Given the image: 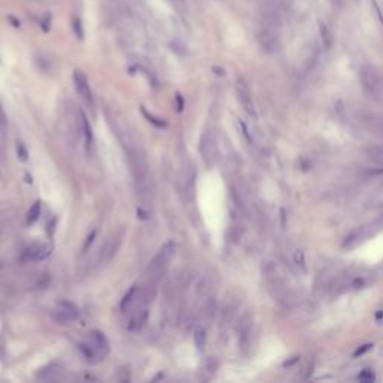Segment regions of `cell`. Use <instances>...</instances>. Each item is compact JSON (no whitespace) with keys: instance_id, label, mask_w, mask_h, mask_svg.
I'll use <instances>...</instances> for the list:
<instances>
[{"instance_id":"11","label":"cell","mask_w":383,"mask_h":383,"mask_svg":"<svg viewBox=\"0 0 383 383\" xmlns=\"http://www.w3.org/2000/svg\"><path fill=\"white\" fill-rule=\"evenodd\" d=\"M137 294H138V287H137V286H132V287L129 289L127 294L124 295L123 301H121V310H123V311L129 310V308L135 304V301L138 300V298H137Z\"/></svg>"},{"instance_id":"16","label":"cell","mask_w":383,"mask_h":383,"mask_svg":"<svg viewBox=\"0 0 383 383\" xmlns=\"http://www.w3.org/2000/svg\"><path fill=\"white\" fill-rule=\"evenodd\" d=\"M335 114H337V117L340 119L342 123H346V120H347V112H346L344 103H343L342 101H339V102L335 103Z\"/></svg>"},{"instance_id":"18","label":"cell","mask_w":383,"mask_h":383,"mask_svg":"<svg viewBox=\"0 0 383 383\" xmlns=\"http://www.w3.org/2000/svg\"><path fill=\"white\" fill-rule=\"evenodd\" d=\"M294 259H295V263L302 269V271H307V265H305V258H304V252L301 250H297L295 255H294Z\"/></svg>"},{"instance_id":"9","label":"cell","mask_w":383,"mask_h":383,"mask_svg":"<svg viewBox=\"0 0 383 383\" xmlns=\"http://www.w3.org/2000/svg\"><path fill=\"white\" fill-rule=\"evenodd\" d=\"M51 253V247L45 242H35L30 247H27L24 255H22V259L24 261H30V262H36V261H43L47 259Z\"/></svg>"},{"instance_id":"19","label":"cell","mask_w":383,"mask_h":383,"mask_svg":"<svg viewBox=\"0 0 383 383\" xmlns=\"http://www.w3.org/2000/svg\"><path fill=\"white\" fill-rule=\"evenodd\" d=\"M359 380H363V382H371V380H374V374H373L370 370H364L361 374H359Z\"/></svg>"},{"instance_id":"15","label":"cell","mask_w":383,"mask_h":383,"mask_svg":"<svg viewBox=\"0 0 383 383\" xmlns=\"http://www.w3.org/2000/svg\"><path fill=\"white\" fill-rule=\"evenodd\" d=\"M195 344L199 350H204V347H205V331L204 329H198L195 332Z\"/></svg>"},{"instance_id":"2","label":"cell","mask_w":383,"mask_h":383,"mask_svg":"<svg viewBox=\"0 0 383 383\" xmlns=\"http://www.w3.org/2000/svg\"><path fill=\"white\" fill-rule=\"evenodd\" d=\"M174 253H175V244L172 241H168L162 245V249L156 255V258L150 265V273L153 274L151 277H157L162 274V271L174 258Z\"/></svg>"},{"instance_id":"20","label":"cell","mask_w":383,"mask_h":383,"mask_svg":"<svg viewBox=\"0 0 383 383\" xmlns=\"http://www.w3.org/2000/svg\"><path fill=\"white\" fill-rule=\"evenodd\" d=\"M371 347H373V344H364V346H361L359 347L356 352H355V358H358V356H361V355H364L365 352H368V350H371Z\"/></svg>"},{"instance_id":"8","label":"cell","mask_w":383,"mask_h":383,"mask_svg":"<svg viewBox=\"0 0 383 383\" xmlns=\"http://www.w3.org/2000/svg\"><path fill=\"white\" fill-rule=\"evenodd\" d=\"M235 90H237V98H238L240 103L242 105V108L247 111V114L252 116V117H256L255 105H253L250 90H249V87H247V84L242 80H238L237 85H235Z\"/></svg>"},{"instance_id":"17","label":"cell","mask_w":383,"mask_h":383,"mask_svg":"<svg viewBox=\"0 0 383 383\" xmlns=\"http://www.w3.org/2000/svg\"><path fill=\"white\" fill-rule=\"evenodd\" d=\"M5 132H6V117L2 111V106H0V147H2L5 141Z\"/></svg>"},{"instance_id":"3","label":"cell","mask_w":383,"mask_h":383,"mask_svg":"<svg viewBox=\"0 0 383 383\" xmlns=\"http://www.w3.org/2000/svg\"><path fill=\"white\" fill-rule=\"evenodd\" d=\"M81 349L87 353L88 358H95L96 355H105L109 349L106 337L101 331H92L88 334V344H82Z\"/></svg>"},{"instance_id":"7","label":"cell","mask_w":383,"mask_h":383,"mask_svg":"<svg viewBox=\"0 0 383 383\" xmlns=\"http://www.w3.org/2000/svg\"><path fill=\"white\" fill-rule=\"evenodd\" d=\"M74 84H75V90L77 93L80 95V98L90 106H95V101H93V95H92V88H90L88 80L85 77V74L82 71H75L74 72Z\"/></svg>"},{"instance_id":"10","label":"cell","mask_w":383,"mask_h":383,"mask_svg":"<svg viewBox=\"0 0 383 383\" xmlns=\"http://www.w3.org/2000/svg\"><path fill=\"white\" fill-rule=\"evenodd\" d=\"M368 235H370V228L368 226L358 228L349 237H346V240L343 242V247H346V249H353V247H356L358 244H361L363 241H365Z\"/></svg>"},{"instance_id":"12","label":"cell","mask_w":383,"mask_h":383,"mask_svg":"<svg viewBox=\"0 0 383 383\" xmlns=\"http://www.w3.org/2000/svg\"><path fill=\"white\" fill-rule=\"evenodd\" d=\"M81 127H82V133H84V140H85V147L90 148L93 142V133H92V127H90V123L87 120V117L84 114H81Z\"/></svg>"},{"instance_id":"4","label":"cell","mask_w":383,"mask_h":383,"mask_svg":"<svg viewBox=\"0 0 383 383\" xmlns=\"http://www.w3.org/2000/svg\"><path fill=\"white\" fill-rule=\"evenodd\" d=\"M80 316V310L74 302L69 301H61L59 302L54 310H53V319L61 325L64 323H71L74 321H77Z\"/></svg>"},{"instance_id":"6","label":"cell","mask_w":383,"mask_h":383,"mask_svg":"<svg viewBox=\"0 0 383 383\" xmlns=\"http://www.w3.org/2000/svg\"><path fill=\"white\" fill-rule=\"evenodd\" d=\"M238 342L241 349H249L250 346V339H252V331H253V314L245 313L238 322Z\"/></svg>"},{"instance_id":"5","label":"cell","mask_w":383,"mask_h":383,"mask_svg":"<svg viewBox=\"0 0 383 383\" xmlns=\"http://www.w3.org/2000/svg\"><path fill=\"white\" fill-rule=\"evenodd\" d=\"M361 81H363V87L364 92L373 98V99H379L382 95V85H380V80L376 75V72L371 69V67H364L361 72Z\"/></svg>"},{"instance_id":"21","label":"cell","mask_w":383,"mask_h":383,"mask_svg":"<svg viewBox=\"0 0 383 383\" xmlns=\"http://www.w3.org/2000/svg\"><path fill=\"white\" fill-rule=\"evenodd\" d=\"M17 148H20V154H21V159H22V161H26V156H27V151L24 150V147H22V144H21V142L18 144V147H17Z\"/></svg>"},{"instance_id":"1","label":"cell","mask_w":383,"mask_h":383,"mask_svg":"<svg viewBox=\"0 0 383 383\" xmlns=\"http://www.w3.org/2000/svg\"><path fill=\"white\" fill-rule=\"evenodd\" d=\"M129 162L133 174V180L137 183V190L141 193L147 192L150 187V171L145 154L140 148H129Z\"/></svg>"},{"instance_id":"14","label":"cell","mask_w":383,"mask_h":383,"mask_svg":"<svg viewBox=\"0 0 383 383\" xmlns=\"http://www.w3.org/2000/svg\"><path fill=\"white\" fill-rule=\"evenodd\" d=\"M39 216H40V202L36 201L35 204L30 207L29 213H27V222L29 223H35L39 219Z\"/></svg>"},{"instance_id":"22","label":"cell","mask_w":383,"mask_h":383,"mask_svg":"<svg viewBox=\"0 0 383 383\" xmlns=\"http://www.w3.org/2000/svg\"><path fill=\"white\" fill-rule=\"evenodd\" d=\"M380 133H382V137H383V119L380 121Z\"/></svg>"},{"instance_id":"13","label":"cell","mask_w":383,"mask_h":383,"mask_svg":"<svg viewBox=\"0 0 383 383\" xmlns=\"http://www.w3.org/2000/svg\"><path fill=\"white\" fill-rule=\"evenodd\" d=\"M262 274L265 276L266 280H271V279L277 277V265H276V262H273V261L263 262V265H262Z\"/></svg>"}]
</instances>
